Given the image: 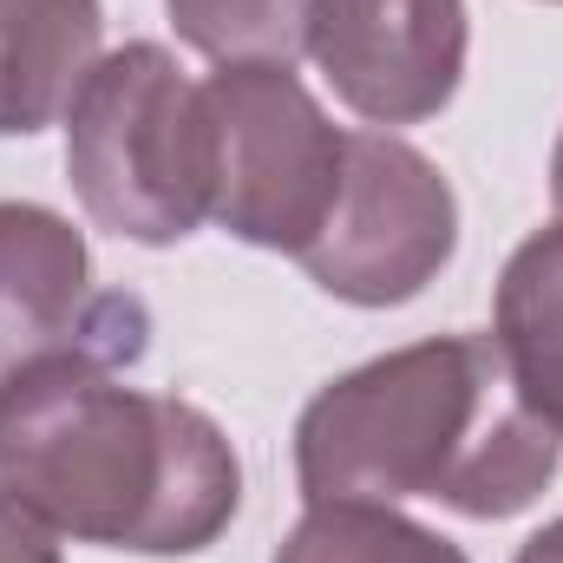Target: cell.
I'll use <instances>...</instances> for the list:
<instances>
[{"mask_svg": "<svg viewBox=\"0 0 563 563\" xmlns=\"http://www.w3.org/2000/svg\"><path fill=\"white\" fill-rule=\"evenodd\" d=\"M0 485L53 531L139 558L210 551L243 505L223 426L125 387L86 354L40 361L0 387Z\"/></svg>", "mask_w": 563, "mask_h": 563, "instance_id": "6da1fadb", "label": "cell"}, {"mask_svg": "<svg viewBox=\"0 0 563 563\" xmlns=\"http://www.w3.org/2000/svg\"><path fill=\"white\" fill-rule=\"evenodd\" d=\"M563 439L538 420L485 334H439L380 354L308 400L295 478L328 498H439L465 518H511L558 478Z\"/></svg>", "mask_w": 563, "mask_h": 563, "instance_id": "7a4b0ae2", "label": "cell"}, {"mask_svg": "<svg viewBox=\"0 0 563 563\" xmlns=\"http://www.w3.org/2000/svg\"><path fill=\"white\" fill-rule=\"evenodd\" d=\"M66 177L86 217L125 243H184L210 217L203 106L184 66L132 40L106 53L66 106Z\"/></svg>", "mask_w": 563, "mask_h": 563, "instance_id": "3957f363", "label": "cell"}, {"mask_svg": "<svg viewBox=\"0 0 563 563\" xmlns=\"http://www.w3.org/2000/svg\"><path fill=\"white\" fill-rule=\"evenodd\" d=\"M197 106L210 217L256 250L301 256L334 217L347 132L328 125L288 66H223L197 86Z\"/></svg>", "mask_w": 563, "mask_h": 563, "instance_id": "277c9868", "label": "cell"}, {"mask_svg": "<svg viewBox=\"0 0 563 563\" xmlns=\"http://www.w3.org/2000/svg\"><path fill=\"white\" fill-rule=\"evenodd\" d=\"M459 250V197L439 164L387 132H347L334 217L295 256L314 288L354 308H400Z\"/></svg>", "mask_w": 563, "mask_h": 563, "instance_id": "5b68a950", "label": "cell"}, {"mask_svg": "<svg viewBox=\"0 0 563 563\" xmlns=\"http://www.w3.org/2000/svg\"><path fill=\"white\" fill-rule=\"evenodd\" d=\"M59 354L132 367L144 308L132 295H92L86 236L59 210L0 203V387Z\"/></svg>", "mask_w": 563, "mask_h": 563, "instance_id": "8992f818", "label": "cell"}, {"mask_svg": "<svg viewBox=\"0 0 563 563\" xmlns=\"http://www.w3.org/2000/svg\"><path fill=\"white\" fill-rule=\"evenodd\" d=\"M308 53L374 125H420L465 79V0H314Z\"/></svg>", "mask_w": 563, "mask_h": 563, "instance_id": "52a82bcc", "label": "cell"}, {"mask_svg": "<svg viewBox=\"0 0 563 563\" xmlns=\"http://www.w3.org/2000/svg\"><path fill=\"white\" fill-rule=\"evenodd\" d=\"M99 0H0V139L46 132L99 66Z\"/></svg>", "mask_w": 563, "mask_h": 563, "instance_id": "ba28073f", "label": "cell"}, {"mask_svg": "<svg viewBox=\"0 0 563 563\" xmlns=\"http://www.w3.org/2000/svg\"><path fill=\"white\" fill-rule=\"evenodd\" d=\"M498 354L525 407L563 439V217L525 236L498 276Z\"/></svg>", "mask_w": 563, "mask_h": 563, "instance_id": "9c48e42d", "label": "cell"}, {"mask_svg": "<svg viewBox=\"0 0 563 563\" xmlns=\"http://www.w3.org/2000/svg\"><path fill=\"white\" fill-rule=\"evenodd\" d=\"M276 563H472L459 544L400 518L394 505L367 498H328L308 505V518L282 538Z\"/></svg>", "mask_w": 563, "mask_h": 563, "instance_id": "30bf717a", "label": "cell"}, {"mask_svg": "<svg viewBox=\"0 0 563 563\" xmlns=\"http://www.w3.org/2000/svg\"><path fill=\"white\" fill-rule=\"evenodd\" d=\"M184 46L217 66H295L308 53L314 0H164Z\"/></svg>", "mask_w": 563, "mask_h": 563, "instance_id": "8fae6325", "label": "cell"}, {"mask_svg": "<svg viewBox=\"0 0 563 563\" xmlns=\"http://www.w3.org/2000/svg\"><path fill=\"white\" fill-rule=\"evenodd\" d=\"M0 563H59L53 525H46V518H33L7 485H0Z\"/></svg>", "mask_w": 563, "mask_h": 563, "instance_id": "7c38bea8", "label": "cell"}, {"mask_svg": "<svg viewBox=\"0 0 563 563\" xmlns=\"http://www.w3.org/2000/svg\"><path fill=\"white\" fill-rule=\"evenodd\" d=\"M511 563H563V518L558 525H544V531H531L525 544H518V558Z\"/></svg>", "mask_w": 563, "mask_h": 563, "instance_id": "4fadbf2b", "label": "cell"}, {"mask_svg": "<svg viewBox=\"0 0 563 563\" xmlns=\"http://www.w3.org/2000/svg\"><path fill=\"white\" fill-rule=\"evenodd\" d=\"M551 203H558V217H563V139H558V157H551Z\"/></svg>", "mask_w": 563, "mask_h": 563, "instance_id": "5bb4252c", "label": "cell"}, {"mask_svg": "<svg viewBox=\"0 0 563 563\" xmlns=\"http://www.w3.org/2000/svg\"><path fill=\"white\" fill-rule=\"evenodd\" d=\"M558 7H563V0H558Z\"/></svg>", "mask_w": 563, "mask_h": 563, "instance_id": "9a60e30c", "label": "cell"}]
</instances>
